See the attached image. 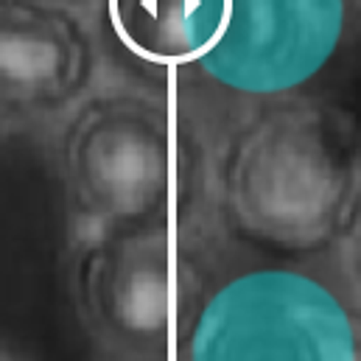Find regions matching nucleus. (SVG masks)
I'll use <instances>...</instances> for the list:
<instances>
[{"label":"nucleus","instance_id":"nucleus-1","mask_svg":"<svg viewBox=\"0 0 361 361\" xmlns=\"http://www.w3.org/2000/svg\"><path fill=\"white\" fill-rule=\"evenodd\" d=\"M219 210L247 247L317 258L361 221V129L331 101L294 92L252 104L219 157Z\"/></svg>","mask_w":361,"mask_h":361},{"label":"nucleus","instance_id":"nucleus-2","mask_svg":"<svg viewBox=\"0 0 361 361\" xmlns=\"http://www.w3.org/2000/svg\"><path fill=\"white\" fill-rule=\"evenodd\" d=\"M62 180L79 238L182 224L196 154L166 95L109 87L85 98L62 137Z\"/></svg>","mask_w":361,"mask_h":361},{"label":"nucleus","instance_id":"nucleus-3","mask_svg":"<svg viewBox=\"0 0 361 361\" xmlns=\"http://www.w3.org/2000/svg\"><path fill=\"white\" fill-rule=\"evenodd\" d=\"M174 361H361V302L305 264H252L196 280Z\"/></svg>","mask_w":361,"mask_h":361},{"label":"nucleus","instance_id":"nucleus-4","mask_svg":"<svg viewBox=\"0 0 361 361\" xmlns=\"http://www.w3.org/2000/svg\"><path fill=\"white\" fill-rule=\"evenodd\" d=\"M361 23L359 0H193L177 76L261 104L302 92Z\"/></svg>","mask_w":361,"mask_h":361},{"label":"nucleus","instance_id":"nucleus-5","mask_svg":"<svg viewBox=\"0 0 361 361\" xmlns=\"http://www.w3.org/2000/svg\"><path fill=\"white\" fill-rule=\"evenodd\" d=\"M199 280L182 224L79 238L73 294L85 328L118 361H169Z\"/></svg>","mask_w":361,"mask_h":361},{"label":"nucleus","instance_id":"nucleus-6","mask_svg":"<svg viewBox=\"0 0 361 361\" xmlns=\"http://www.w3.org/2000/svg\"><path fill=\"white\" fill-rule=\"evenodd\" d=\"M95 42L56 0H0V115H51L90 87Z\"/></svg>","mask_w":361,"mask_h":361},{"label":"nucleus","instance_id":"nucleus-7","mask_svg":"<svg viewBox=\"0 0 361 361\" xmlns=\"http://www.w3.org/2000/svg\"><path fill=\"white\" fill-rule=\"evenodd\" d=\"M353 235H356V274H359V280H361V221Z\"/></svg>","mask_w":361,"mask_h":361},{"label":"nucleus","instance_id":"nucleus-8","mask_svg":"<svg viewBox=\"0 0 361 361\" xmlns=\"http://www.w3.org/2000/svg\"><path fill=\"white\" fill-rule=\"evenodd\" d=\"M56 3H71V0H56Z\"/></svg>","mask_w":361,"mask_h":361},{"label":"nucleus","instance_id":"nucleus-9","mask_svg":"<svg viewBox=\"0 0 361 361\" xmlns=\"http://www.w3.org/2000/svg\"><path fill=\"white\" fill-rule=\"evenodd\" d=\"M0 361H8V359H3V356H0Z\"/></svg>","mask_w":361,"mask_h":361},{"label":"nucleus","instance_id":"nucleus-10","mask_svg":"<svg viewBox=\"0 0 361 361\" xmlns=\"http://www.w3.org/2000/svg\"><path fill=\"white\" fill-rule=\"evenodd\" d=\"M359 8H361V0H359Z\"/></svg>","mask_w":361,"mask_h":361}]
</instances>
